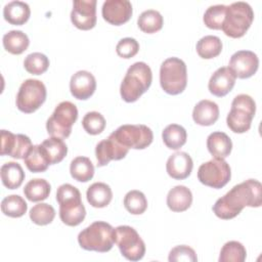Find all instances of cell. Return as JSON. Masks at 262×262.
Wrapping results in <instances>:
<instances>
[{
	"label": "cell",
	"mask_w": 262,
	"mask_h": 262,
	"mask_svg": "<svg viewBox=\"0 0 262 262\" xmlns=\"http://www.w3.org/2000/svg\"><path fill=\"white\" fill-rule=\"evenodd\" d=\"M138 50H139L138 42L131 37H126L121 39L116 46L117 54L123 58L133 57L134 55L137 54Z\"/></svg>",
	"instance_id": "obj_42"
},
{
	"label": "cell",
	"mask_w": 262,
	"mask_h": 262,
	"mask_svg": "<svg viewBox=\"0 0 262 262\" xmlns=\"http://www.w3.org/2000/svg\"><path fill=\"white\" fill-rule=\"evenodd\" d=\"M255 113L256 102L250 95H236L231 102V108L226 118L228 128L234 133L247 132L251 128Z\"/></svg>",
	"instance_id": "obj_7"
},
{
	"label": "cell",
	"mask_w": 262,
	"mask_h": 262,
	"mask_svg": "<svg viewBox=\"0 0 262 262\" xmlns=\"http://www.w3.org/2000/svg\"><path fill=\"white\" fill-rule=\"evenodd\" d=\"M96 0H75L71 11L73 25L83 31L90 30L96 25Z\"/></svg>",
	"instance_id": "obj_13"
},
{
	"label": "cell",
	"mask_w": 262,
	"mask_h": 262,
	"mask_svg": "<svg viewBox=\"0 0 262 262\" xmlns=\"http://www.w3.org/2000/svg\"><path fill=\"white\" fill-rule=\"evenodd\" d=\"M132 12V4L128 0H106L101 8L103 19L114 26L127 23L131 18Z\"/></svg>",
	"instance_id": "obj_15"
},
{
	"label": "cell",
	"mask_w": 262,
	"mask_h": 262,
	"mask_svg": "<svg viewBox=\"0 0 262 262\" xmlns=\"http://www.w3.org/2000/svg\"><path fill=\"white\" fill-rule=\"evenodd\" d=\"M46 87L37 79H28L21 83L16 95L17 108L26 114L37 111L46 99Z\"/></svg>",
	"instance_id": "obj_9"
},
{
	"label": "cell",
	"mask_w": 262,
	"mask_h": 262,
	"mask_svg": "<svg viewBox=\"0 0 262 262\" xmlns=\"http://www.w3.org/2000/svg\"><path fill=\"white\" fill-rule=\"evenodd\" d=\"M30 219L37 225L50 224L55 217L54 208L46 203H40L35 205L30 210Z\"/></svg>",
	"instance_id": "obj_38"
},
{
	"label": "cell",
	"mask_w": 262,
	"mask_h": 262,
	"mask_svg": "<svg viewBox=\"0 0 262 262\" xmlns=\"http://www.w3.org/2000/svg\"><path fill=\"white\" fill-rule=\"evenodd\" d=\"M71 176L79 182H87L93 178L94 166L89 158L77 157L71 162Z\"/></svg>",
	"instance_id": "obj_28"
},
{
	"label": "cell",
	"mask_w": 262,
	"mask_h": 262,
	"mask_svg": "<svg viewBox=\"0 0 262 262\" xmlns=\"http://www.w3.org/2000/svg\"><path fill=\"white\" fill-rule=\"evenodd\" d=\"M254 20V11L251 5L244 1L233 2L226 7L222 25L224 34L231 38L243 37Z\"/></svg>",
	"instance_id": "obj_5"
},
{
	"label": "cell",
	"mask_w": 262,
	"mask_h": 262,
	"mask_svg": "<svg viewBox=\"0 0 262 262\" xmlns=\"http://www.w3.org/2000/svg\"><path fill=\"white\" fill-rule=\"evenodd\" d=\"M86 198L92 207L104 208L111 203L113 199V191L106 183L94 182L88 187Z\"/></svg>",
	"instance_id": "obj_24"
},
{
	"label": "cell",
	"mask_w": 262,
	"mask_h": 262,
	"mask_svg": "<svg viewBox=\"0 0 262 262\" xmlns=\"http://www.w3.org/2000/svg\"><path fill=\"white\" fill-rule=\"evenodd\" d=\"M219 118V107L216 102L203 99L199 101L192 111V119L194 123L201 126H211Z\"/></svg>",
	"instance_id": "obj_20"
},
{
	"label": "cell",
	"mask_w": 262,
	"mask_h": 262,
	"mask_svg": "<svg viewBox=\"0 0 262 262\" xmlns=\"http://www.w3.org/2000/svg\"><path fill=\"white\" fill-rule=\"evenodd\" d=\"M56 201L59 204L60 220L66 225L77 226L85 219L86 209L76 186L70 183L61 184L56 191Z\"/></svg>",
	"instance_id": "obj_3"
},
{
	"label": "cell",
	"mask_w": 262,
	"mask_h": 262,
	"mask_svg": "<svg viewBox=\"0 0 262 262\" xmlns=\"http://www.w3.org/2000/svg\"><path fill=\"white\" fill-rule=\"evenodd\" d=\"M28 210L26 201L18 194L5 196L1 202V211L4 215L12 218H18L25 215Z\"/></svg>",
	"instance_id": "obj_34"
},
{
	"label": "cell",
	"mask_w": 262,
	"mask_h": 262,
	"mask_svg": "<svg viewBox=\"0 0 262 262\" xmlns=\"http://www.w3.org/2000/svg\"><path fill=\"white\" fill-rule=\"evenodd\" d=\"M192 203V193L184 185H176L167 194V206L173 212L186 211Z\"/></svg>",
	"instance_id": "obj_21"
},
{
	"label": "cell",
	"mask_w": 262,
	"mask_h": 262,
	"mask_svg": "<svg viewBox=\"0 0 262 262\" xmlns=\"http://www.w3.org/2000/svg\"><path fill=\"white\" fill-rule=\"evenodd\" d=\"M105 119L104 117L98 112H89L87 113L83 120L82 126L84 130L91 135L100 134L105 128Z\"/></svg>",
	"instance_id": "obj_40"
},
{
	"label": "cell",
	"mask_w": 262,
	"mask_h": 262,
	"mask_svg": "<svg viewBox=\"0 0 262 262\" xmlns=\"http://www.w3.org/2000/svg\"><path fill=\"white\" fill-rule=\"evenodd\" d=\"M164 19L162 14L155 9H147L140 13L137 19L139 29L147 34H152L163 28Z\"/></svg>",
	"instance_id": "obj_33"
},
{
	"label": "cell",
	"mask_w": 262,
	"mask_h": 262,
	"mask_svg": "<svg viewBox=\"0 0 262 262\" xmlns=\"http://www.w3.org/2000/svg\"><path fill=\"white\" fill-rule=\"evenodd\" d=\"M0 174L3 185L8 189L18 188L25 179V172L21 166L15 162H7L3 164L1 166Z\"/></svg>",
	"instance_id": "obj_25"
},
{
	"label": "cell",
	"mask_w": 262,
	"mask_h": 262,
	"mask_svg": "<svg viewBox=\"0 0 262 262\" xmlns=\"http://www.w3.org/2000/svg\"><path fill=\"white\" fill-rule=\"evenodd\" d=\"M31 9L28 3L23 1L8 2L3 8V16L6 21L14 26H21L28 21Z\"/></svg>",
	"instance_id": "obj_23"
},
{
	"label": "cell",
	"mask_w": 262,
	"mask_h": 262,
	"mask_svg": "<svg viewBox=\"0 0 262 262\" xmlns=\"http://www.w3.org/2000/svg\"><path fill=\"white\" fill-rule=\"evenodd\" d=\"M124 207L133 215H140L144 213L147 208V200L143 192L137 189L130 190L124 198Z\"/></svg>",
	"instance_id": "obj_36"
},
{
	"label": "cell",
	"mask_w": 262,
	"mask_h": 262,
	"mask_svg": "<svg viewBox=\"0 0 262 262\" xmlns=\"http://www.w3.org/2000/svg\"><path fill=\"white\" fill-rule=\"evenodd\" d=\"M247 257L246 248L236 241L224 244L220 251L219 262H244Z\"/></svg>",
	"instance_id": "obj_35"
},
{
	"label": "cell",
	"mask_w": 262,
	"mask_h": 262,
	"mask_svg": "<svg viewBox=\"0 0 262 262\" xmlns=\"http://www.w3.org/2000/svg\"><path fill=\"white\" fill-rule=\"evenodd\" d=\"M41 145L43 146L50 165L60 163L68 154V146L61 138L58 137H50L45 139Z\"/></svg>",
	"instance_id": "obj_32"
},
{
	"label": "cell",
	"mask_w": 262,
	"mask_h": 262,
	"mask_svg": "<svg viewBox=\"0 0 262 262\" xmlns=\"http://www.w3.org/2000/svg\"><path fill=\"white\" fill-rule=\"evenodd\" d=\"M262 204V185L256 179H248L234 185L213 205L214 214L224 220L236 217L245 207L258 208Z\"/></svg>",
	"instance_id": "obj_1"
},
{
	"label": "cell",
	"mask_w": 262,
	"mask_h": 262,
	"mask_svg": "<svg viewBox=\"0 0 262 262\" xmlns=\"http://www.w3.org/2000/svg\"><path fill=\"white\" fill-rule=\"evenodd\" d=\"M110 135L123 146L134 149L147 147L154 139L151 129L143 124L122 125Z\"/></svg>",
	"instance_id": "obj_10"
},
{
	"label": "cell",
	"mask_w": 262,
	"mask_h": 262,
	"mask_svg": "<svg viewBox=\"0 0 262 262\" xmlns=\"http://www.w3.org/2000/svg\"><path fill=\"white\" fill-rule=\"evenodd\" d=\"M24 161L28 170L33 173L44 172L50 165L49 159L41 144L32 145Z\"/></svg>",
	"instance_id": "obj_26"
},
{
	"label": "cell",
	"mask_w": 262,
	"mask_h": 262,
	"mask_svg": "<svg viewBox=\"0 0 262 262\" xmlns=\"http://www.w3.org/2000/svg\"><path fill=\"white\" fill-rule=\"evenodd\" d=\"M160 84L162 89L171 95L183 92L187 84L185 62L178 57H169L160 68Z\"/></svg>",
	"instance_id": "obj_6"
},
{
	"label": "cell",
	"mask_w": 262,
	"mask_h": 262,
	"mask_svg": "<svg viewBox=\"0 0 262 262\" xmlns=\"http://www.w3.org/2000/svg\"><path fill=\"white\" fill-rule=\"evenodd\" d=\"M226 5L223 4H217V5H212L204 13L203 20L204 24L212 30H221L224 17H225V12H226Z\"/></svg>",
	"instance_id": "obj_39"
},
{
	"label": "cell",
	"mask_w": 262,
	"mask_h": 262,
	"mask_svg": "<svg viewBox=\"0 0 262 262\" xmlns=\"http://www.w3.org/2000/svg\"><path fill=\"white\" fill-rule=\"evenodd\" d=\"M207 147L214 158L225 159L231 152L232 142L226 133L216 131L208 136Z\"/></svg>",
	"instance_id": "obj_22"
},
{
	"label": "cell",
	"mask_w": 262,
	"mask_h": 262,
	"mask_svg": "<svg viewBox=\"0 0 262 262\" xmlns=\"http://www.w3.org/2000/svg\"><path fill=\"white\" fill-rule=\"evenodd\" d=\"M231 177L229 164L224 159H212L202 164L198 170V179L201 183L213 187L222 188Z\"/></svg>",
	"instance_id": "obj_12"
},
{
	"label": "cell",
	"mask_w": 262,
	"mask_h": 262,
	"mask_svg": "<svg viewBox=\"0 0 262 262\" xmlns=\"http://www.w3.org/2000/svg\"><path fill=\"white\" fill-rule=\"evenodd\" d=\"M78 119V108L71 101H61L46 122V129L52 137L64 139L71 135L72 126Z\"/></svg>",
	"instance_id": "obj_8"
},
{
	"label": "cell",
	"mask_w": 262,
	"mask_h": 262,
	"mask_svg": "<svg viewBox=\"0 0 262 262\" xmlns=\"http://www.w3.org/2000/svg\"><path fill=\"white\" fill-rule=\"evenodd\" d=\"M193 168V162L190 156L185 151H176L171 155L166 164V170L170 177L182 180L187 178Z\"/></svg>",
	"instance_id": "obj_19"
},
{
	"label": "cell",
	"mask_w": 262,
	"mask_h": 262,
	"mask_svg": "<svg viewBox=\"0 0 262 262\" xmlns=\"http://www.w3.org/2000/svg\"><path fill=\"white\" fill-rule=\"evenodd\" d=\"M165 145L170 149H179L186 142V130L178 124L168 125L162 132Z\"/></svg>",
	"instance_id": "obj_30"
},
{
	"label": "cell",
	"mask_w": 262,
	"mask_h": 262,
	"mask_svg": "<svg viewBox=\"0 0 262 262\" xmlns=\"http://www.w3.org/2000/svg\"><path fill=\"white\" fill-rule=\"evenodd\" d=\"M115 243L122 256L130 261H139L145 254V244L131 226L120 225L115 228Z\"/></svg>",
	"instance_id": "obj_11"
},
{
	"label": "cell",
	"mask_w": 262,
	"mask_h": 262,
	"mask_svg": "<svg viewBox=\"0 0 262 262\" xmlns=\"http://www.w3.org/2000/svg\"><path fill=\"white\" fill-rule=\"evenodd\" d=\"M152 81V73L143 61H137L129 67L127 73L121 83V97L126 102L136 101L150 87Z\"/></svg>",
	"instance_id": "obj_2"
},
{
	"label": "cell",
	"mask_w": 262,
	"mask_h": 262,
	"mask_svg": "<svg viewBox=\"0 0 262 262\" xmlns=\"http://www.w3.org/2000/svg\"><path fill=\"white\" fill-rule=\"evenodd\" d=\"M129 151V148L120 144L111 135L96 144L95 156L97 166L102 167L107 165L111 161H119L124 159Z\"/></svg>",
	"instance_id": "obj_16"
},
{
	"label": "cell",
	"mask_w": 262,
	"mask_h": 262,
	"mask_svg": "<svg viewBox=\"0 0 262 262\" xmlns=\"http://www.w3.org/2000/svg\"><path fill=\"white\" fill-rule=\"evenodd\" d=\"M78 243L86 251L108 252L115 244V228L104 221H95L80 231Z\"/></svg>",
	"instance_id": "obj_4"
},
{
	"label": "cell",
	"mask_w": 262,
	"mask_h": 262,
	"mask_svg": "<svg viewBox=\"0 0 262 262\" xmlns=\"http://www.w3.org/2000/svg\"><path fill=\"white\" fill-rule=\"evenodd\" d=\"M17 141V134L7 130H1V156H11Z\"/></svg>",
	"instance_id": "obj_43"
},
{
	"label": "cell",
	"mask_w": 262,
	"mask_h": 262,
	"mask_svg": "<svg viewBox=\"0 0 262 262\" xmlns=\"http://www.w3.org/2000/svg\"><path fill=\"white\" fill-rule=\"evenodd\" d=\"M235 79L236 77L228 67L219 68L214 72L209 80V91L218 97L225 96L232 90L235 84Z\"/></svg>",
	"instance_id": "obj_18"
},
{
	"label": "cell",
	"mask_w": 262,
	"mask_h": 262,
	"mask_svg": "<svg viewBox=\"0 0 262 262\" xmlns=\"http://www.w3.org/2000/svg\"><path fill=\"white\" fill-rule=\"evenodd\" d=\"M168 260L170 262H195L198 261V257L192 248L186 245H180L170 251Z\"/></svg>",
	"instance_id": "obj_41"
},
{
	"label": "cell",
	"mask_w": 262,
	"mask_h": 262,
	"mask_svg": "<svg viewBox=\"0 0 262 262\" xmlns=\"http://www.w3.org/2000/svg\"><path fill=\"white\" fill-rule=\"evenodd\" d=\"M222 51V42L219 37L208 35L201 38L196 43V52L204 59L218 56Z\"/></svg>",
	"instance_id": "obj_31"
},
{
	"label": "cell",
	"mask_w": 262,
	"mask_h": 262,
	"mask_svg": "<svg viewBox=\"0 0 262 262\" xmlns=\"http://www.w3.org/2000/svg\"><path fill=\"white\" fill-rule=\"evenodd\" d=\"M259 67V58L250 50H239L230 57L228 68L239 79H248L256 74Z\"/></svg>",
	"instance_id": "obj_14"
},
{
	"label": "cell",
	"mask_w": 262,
	"mask_h": 262,
	"mask_svg": "<svg viewBox=\"0 0 262 262\" xmlns=\"http://www.w3.org/2000/svg\"><path fill=\"white\" fill-rule=\"evenodd\" d=\"M96 89L95 77L88 71H78L70 81L72 95L80 100L88 99Z\"/></svg>",
	"instance_id": "obj_17"
},
{
	"label": "cell",
	"mask_w": 262,
	"mask_h": 262,
	"mask_svg": "<svg viewBox=\"0 0 262 262\" xmlns=\"http://www.w3.org/2000/svg\"><path fill=\"white\" fill-rule=\"evenodd\" d=\"M24 68L32 75H42L49 68V59L41 52H33L26 56Z\"/></svg>",
	"instance_id": "obj_37"
},
{
	"label": "cell",
	"mask_w": 262,
	"mask_h": 262,
	"mask_svg": "<svg viewBox=\"0 0 262 262\" xmlns=\"http://www.w3.org/2000/svg\"><path fill=\"white\" fill-rule=\"evenodd\" d=\"M50 190L51 186L47 180L43 178H34L25 185L24 194L31 202H40L49 196Z\"/></svg>",
	"instance_id": "obj_29"
},
{
	"label": "cell",
	"mask_w": 262,
	"mask_h": 262,
	"mask_svg": "<svg viewBox=\"0 0 262 262\" xmlns=\"http://www.w3.org/2000/svg\"><path fill=\"white\" fill-rule=\"evenodd\" d=\"M2 42L4 49L11 54H21L30 44L27 34L19 30H11L4 34Z\"/></svg>",
	"instance_id": "obj_27"
}]
</instances>
